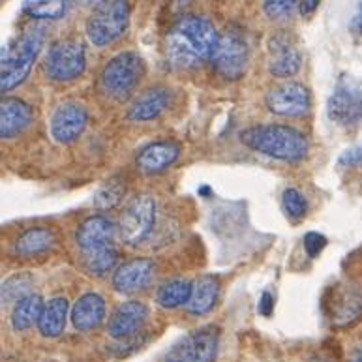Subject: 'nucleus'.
<instances>
[{"label":"nucleus","instance_id":"obj_1","mask_svg":"<svg viewBox=\"0 0 362 362\" xmlns=\"http://www.w3.org/2000/svg\"><path fill=\"white\" fill-rule=\"evenodd\" d=\"M220 34L209 19L184 16L169 28L165 38V54L175 68L188 70L212 60Z\"/></svg>","mask_w":362,"mask_h":362},{"label":"nucleus","instance_id":"obj_2","mask_svg":"<svg viewBox=\"0 0 362 362\" xmlns=\"http://www.w3.org/2000/svg\"><path fill=\"white\" fill-rule=\"evenodd\" d=\"M45 28L34 25L25 28L17 38L2 47L0 59V90H13L28 77L33 64L38 59L40 51L44 47Z\"/></svg>","mask_w":362,"mask_h":362},{"label":"nucleus","instance_id":"obj_3","mask_svg":"<svg viewBox=\"0 0 362 362\" xmlns=\"http://www.w3.org/2000/svg\"><path fill=\"white\" fill-rule=\"evenodd\" d=\"M240 141L252 151L281 162H300L308 154V139L291 126H252L240 134Z\"/></svg>","mask_w":362,"mask_h":362},{"label":"nucleus","instance_id":"obj_4","mask_svg":"<svg viewBox=\"0 0 362 362\" xmlns=\"http://www.w3.org/2000/svg\"><path fill=\"white\" fill-rule=\"evenodd\" d=\"M145 76V60L136 51H124L109 60L100 74V92L109 100L124 102Z\"/></svg>","mask_w":362,"mask_h":362},{"label":"nucleus","instance_id":"obj_5","mask_svg":"<svg viewBox=\"0 0 362 362\" xmlns=\"http://www.w3.org/2000/svg\"><path fill=\"white\" fill-rule=\"evenodd\" d=\"M130 2L128 0H103L88 16L85 33L92 45L107 47L126 34L130 27Z\"/></svg>","mask_w":362,"mask_h":362},{"label":"nucleus","instance_id":"obj_6","mask_svg":"<svg viewBox=\"0 0 362 362\" xmlns=\"http://www.w3.org/2000/svg\"><path fill=\"white\" fill-rule=\"evenodd\" d=\"M85 70H87V53L81 42L66 38L54 42L49 47L44 60V71L51 81H76L85 74Z\"/></svg>","mask_w":362,"mask_h":362},{"label":"nucleus","instance_id":"obj_7","mask_svg":"<svg viewBox=\"0 0 362 362\" xmlns=\"http://www.w3.org/2000/svg\"><path fill=\"white\" fill-rule=\"evenodd\" d=\"M212 68L227 81H237L246 74L250 62V44L240 28L231 27L220 34L212 54Z\"/></svg>","mask_w":362,"mask_h":362},{"label":"nucleus","instance_id":"obj_8","mask_svg":"<svg viewBox=\"0 0 362 362\" xmlns=\"http://www.w3.org/2000/svg\"><path fill=\"white\" fill-rule=\"evenodd\" d=\"M327 117L334 124L349 128L362 120V81L351 74H341L327 100Z\"/></svg>","mask_w":362,"mask_h":362},{"label":"nucleus","instance_id":"obj_9","mask_svg":"<svg viewBox=\"0 0 362 362\" xmlns=\"http://www.w3.org/2000/svg\"><path fill=\"white\" fill-rule=\"evenodd\" d=\"M156 226V199L148 194L136 195L120 214V238L128 246L145 243Z\"/></svg>","mask_w":362,"mask_h":362},{"label":"nucleus","instance_id":"obj_10","mask_svg":"<svg viewBox=\"0 0 362 362\" xmlns=\"http://www.w3.org/2000/svg\"><path fill=\"white\" fill-rule=\"evenodd\" d=\"M220 332L214 327H203L189 332L173 347L168 362H214Z\"/></svg>","mask_w":362,"mask_h":362},{"label":"nucleus","instance_id":"obj_11","mask_svg":"<svg viewBox=\"0 0 362 362\" xmlns=\"http://www.w3.org/2000/svg\"><path fill=\"white\" fill-rule=\"evenodd\" d=\"M265 105L278 117H303L310 111L312 96L303 83L287 81L267 92Z\"/></svg>","mask_w":362,"mask_h":362},{"label":"nucleus","instance_id":"obj_12","mask_svg":"<svg viewBox=\"0 0 362 362\" xmlns=\"http://www.w3.org/2000/svg\"><path fill=\"white\" fill-rule=\"evenodd\" d=\"M269 71L271 76L278 79H287V77L297 76L300 66H303V54L298 51L295 40L291 34L280 33L272 34L269 40Z\"/></svg>","mask_w":362,"mask_h":362},{"label":"nucleus","instance_id":"obj_13","mask_svg":"<svg viewBox=\"0 0 362 362\" xmlns=\"http://www.w3.org/2000/svg\"><path fill=\"white\" fill-rule=\"evenodd\" d=\"M88 126V111L81 103L66 102L54 109L51 117V136L59 143H74Z\"/></svg>","mask_w":362,"mask_h":362},{"label":"nucleus","instance_id":"obj_14","mask_svg":"<svg viewBox=\"0 0 362 362\" xmlns=\"http://www.w3.org/2000/svg\"><path fill=\"white\" fill-rule=\"evenodd\" d=\"M115 223L107 216L96 214L79 223L76 233V243L83 255L96 254L115 246Z\"/></svg>","mask_w":362,"mask_h":362},{"label":"nucleus","instance_id":"obj_15","mask_svg":"<svg viewBox=\"0 0 362 362\" xmlns=\"http://www.w3.org/2000/svg\"><path fill=\"white\" fill-rule=\"evenodd\" d=\"M156 265L148 257H136L122 263V265L113 272V287L115 291L122 295H132V293L143 291L148 287V284L154 278Z\"/></svg>","mask_w":362,"mask_h":362},{"label":"nucleus","instance_id":"obj_16","mask_svg":"<svg viewBox=\"0 0 362 362\" xmlns=\"http://www.w3.org/2000/svg\"><path fill=\"white\" fill-rule=\"evenodd\" d=\"M148 317V308L141 300H128L122 303L115 310L111 319H109L107 332L115 340H126L136 336Z\"/></svg>","mask_w":362,"mask_h":362},{"label":"nucleus","instance_id":"obj_17","mask_svg":"<svg viewBox=\"0 0 362 362\" xmlns=\"http://www.w3.org/2000/svg\"><path fill=\"white\" fill-rule=\"evenodd\" d=\"M169 105H171V90L165 87H152L132 102L126 117L132 122H151L162 117Z\"/></svg>","mask_w":362,"mask_h":362},{"label":"nucleus","instance_id":"obj_18","mask_svg":"<svg viewBox=\"0 0 362 362\" xmlns=\"http://www.w3.org/2000/svg\"><path fill=\"white\" fill-rule=\"evenodd\" d=\"M180 156V146L175 141H156L141 148L137 154V169L141 173L156 175L173 165Z\"/></svg>","mask_w":362,"mask_h":362},{"label":"nucleus","instance_id":"obj_19","mask_svg":"<svg viewBox=\"0 0 362 362\" xmlns=\"http://www.w3.org/2000/svg\"><path fill=\"white\" fill-rule=\"evenodd\" d=\"M33 122V107L19 98H4L0 103V136L11 139L27 130Z\"/></svg>","mask_w":362,"mask_h":362},{"label":"nucleus","instance_id":"obj_20","mask_svg":"<svg viewBox=\"0 0 362 362\" xmlns=\"http://www.w3.org/2000/svg\"><path fill=\"white\" fill-rule=\"evenodd\" d=\"M70 317L74 327L81 332L98 329L105 319V300L98 293H85L74 304Z\"/></svg>","mask_w":362,"mask_h":362},{"label":"nucleus","instance_id":"obj_21","mask_svg":"<svg viewBox=\"0 0 362 362\" xmlns=\"http://www.w3.org/2000/svg\"><path fill=\"white\" fill-rule=\"evenodd\" d=\"M57 243V235L49 227H28L13 243V252L19 257H38L53 248Z\"/></svg>","mask_w":362,"mask_h":362},{"label":"nucleus","instance_id":"obj_22","mask_svg":"<svg viewBox=\"0 0 362 362\" xmlns=\"http://www.w3.org/2000/svg\"><path fill=\"white\" fill-rule=\"evenodd\" d=\"M220 297V284L214 276H201L194 281L192 297L186 304V312L189 315H205L209 314L218 303Z\"/></svg>","mask_w":362,"mask_h":362},{"label":"nucleus","instance_id":"obj_23","mask_svg":"<svg viewBox=\"0 0 362 362\" xmlns=\"http://www.w3.org/2000/svg\"><path fill=\"white\" fill-rule=\"evenodd\" d=\"M68 300L64 297H54L44 304L38 319V330L45 338H57L64 332L68 321Z\"/></svg>","mask_w":362,"mask_h":362},{"label":"nucleus","instance_id":"obj_24","mask_svg":"<svg viewBox=\"0 0 362 362\" xmlns=\"http://www.w3.org/2000/svg\"><path fill=\"white\" fill-rule=\"evenodd\" d=\"M74 0H23L21 11L36 21H57L70 11Z\"/></svg>","mask_w":362,"mask_h":362},{"label":"nucleus","instance_id":"obj_25","mask_svg":"<svg viewBox=\"0 0 362 362\" xmlns=\"http://www.w3.org/2000/svg\"><path fill=\"white\" fill-rule=\"evenodd\" d=\"M44 300L40 295H34L30 293L28 297L21 298L19 303L13 306V312H11V327L17 332L21 330H28L34 323L38 325V319L42 315V310H44Z\"/></svg>","mask_w":362,"mask_h":362},{"label":"nucleus","instance_id":"obj_26","mask_svg":"<svg viewBox=\"0 0 362 362\" xmlns=\"http://www.w3.org/2000/svg\"><path fill=\"white\" fill-rule=\"evenodd\" d=\"M192 287H194V284L188 280H182V278L165 281V284L158 289L156 303L160 304L162 308L168 310L186 306L189 297H192Z\"/></svg>","mask_w":362,"mask_h":362},{"label":"nucleus","instance_id":"obj_27","mask_svg":"<svg viewBox=\"0 0 362 362\" xmlns=\"http://www.w3.org/2000/svg\"><path fill=\"white\" fill-rule=\"evenodd\" d=\"M362 315V297L355 293H344L332 306V323L336 327H349Z\"/></svg>","mask_w":362,"mask_h":362},{"label":"nucleus","instance_id":"obj_28","mask_svg":"<svg viewBox=\"0 0 362 362\" xmlns=\"http://www.w3.org/2000/svg\"><path fill=\"white\" fill-rule=\"evenodd\" d=\"M126 195V180L115 177V179H109L107 182L98 188V192L94 194V206L98 211H111L115 206L120 205V201L124 199Z\"/></svg>","mask_w":362,"mask_h":362},{"label":"nucleus","instance_id":"obj_29","mask_svg":"<svg viewBox=\"0 0 362 362\" xmlns=\"http://www.w3.org/2000/svg\"><path fill=\"white\" fill-rule=\"evenodd\" d=\"M119 250L107 248L102 250V252H96V254H88L83 255V263H85V269L90 272L92 276H98V278H103L107 276L109 272H115L119 267Z\"/></svg>","mask_w":362,"mask_h":362},{"label":"nucleus","instance_id":"obj_30","mask_svg":"<svg viewBox=\"0 0 362 362\" xmlns=\"http://www.w3.org/2000/svg\"><path fill=\"white\" fill-rule=\"evenodd\" d=\"M30 287H33V278L28 274H16L8 278V280L2 284V303H19L21 298L28 297L30 295Z\"/></svg>","mask_w":362,"mask_h":362},{"label":"nucleus","instance_id":"obj_31","mask_svg":"<svg viewBox=\"0 0 362 362\" xmlns=\"http://www.w3.org/2000/svg\"><path fill=\"white\" fill-rule=\"evenodd\" d=\"M281 206H284V212H286L291 220H300V218L306 216V212H308L306 197H304L297 188L284 189V194H281Z\"/></svg>","mask_w":362,"mask_h":362},{"label":"nucleus","instance_id":"obj_32","mask_svg":"<svg viewBox=\"0 0 362 362\" xmlns=\"http://www.w3.org/2000/svg\"><path fill=\"white\" fill-rule=\"evenodd\" d=\"M300 0H265L263 10L271 19H286L295 10H298Z\"/></svg>","mask_w":362,"mask_h":362},{"label":"nucleus","instance_id":"obj_33","mask_svg":"<svg viewBox=\"0 0 362 362\" xmlns=\"http://www.w3.org/2000/svg\"><path fill=\"white\" fill-rule=\"evenodd\" d=\"M325 246H327V238H325L321 233H306V237H304V250H306L308 257H312V259L317 257V255L325 250Z\"/></svg>","mask_w":362,"mask_h":362},{"label":"nucleus","instance_id":"obj_34","mask_svg":"<svg viewBox=\"0 0 362 362\" xmlns=\"http://www.w3.org/2000/svg\"><path fill=\"white\" fill-rule=\"evenodd\" d=\"M361 162H362V143L357 146H353V148H349V151H346L340 156V165H346V168Z\"/></svg>","mask_w":362,"mask_h":362},{"label":"nucleus","instance_id":"obj_35","mask_svg":"<svg viewBox=\"0 0 362 362\" xmlns=\"http://www.w3.org/2000/svg\"><path fill=\"white\" fill-rule=\"evenodd\" d=\"M349 33L357 38H362V0L357 4L355 11H353L351 21H349Z\"/></svg>","mask_w":362,"mask_h":362},{"label":"nucleus","instance_id":"obj_36","mask_svg":"<svg viewBox=\"0 0 362 362\" xmlns=\"http://www.w3.org/2000/svg\"><path fill=\"white\" fill-rule=\"evenodd\" d=\"M261 315H265V317H271L272 312H274V297H272L271 293L265 291L261 295L259 298V306H257Z\"/></svg>","mask_w":362,"mask_h":362},{"label":"nucleus","instance_id":"obj_37","mask_svg":"<svg viewBox=\"0 0 362 362\" xmlns=\"http://www.w3.org/2000/svg\"><path fill=\"white\" fill-rule=\"evenodd\" d=\"M321 4V0H300V6H298V11L303 17H310L312 13H315V10Z\"/></svg>","mask_w":362,"mask_h":362},{"label":"nucleus","instance_id":"obj_38","mask_svg":"<svg viewBox=\"0 0 362 362\" xmlns=\"http://www.w3.org/2000/svg\"><path fill=\"white\" fill-rule=\"evenodd\" d=\"M79 2H81L83 6H94V8H96V6L100 4V2H103V0H79Z\"/></svg>","mask_w":362,"mask_h":362},{"label":"nucleus","instance_id":"obj_39","mask_svg":"<svg viewBox=\"0 0 362 362\" xmlns=\"http://www.w3.org/2000/svg\"><path fill=\"white\" fill-rule=\"evenodd\" d=\"M357 362H362V353H361V357H358V361Z\"/></svg>","mask_w":362,"mask_h":362}]
</instances>
